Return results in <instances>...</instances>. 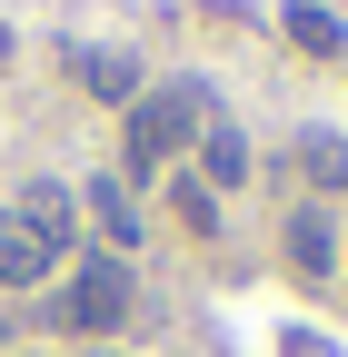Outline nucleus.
<instances>
[{"mask_svg":"<svg viewBox=\"0 0 348 357\" xmlns=\"http://www.w3.org/2000/svg\"><path fill=\"white\" fill-rule=\"evenodd\" d=\"M119 119H129V139H119V178H150V169H169L180 149H199V129L219 119V89L180 70V79H150Z\"/></svg>","mask_w":348,"mask_h":357,"instance_id":"obj_1","label":"nucleus"},{"mask_svg":"<svg viewBox=\"0 0 348 357\" xmlns=\"http://www.w3.org/2000/svg\"><path fill=\"white\" fill-rule=\"evenodd\" d=\"M70 229H80V199L50 189V178H30V189L0 208V288H40L70 258Z\"/></svg>","mask_w":348,"mask_h":357,"instance_id":"obj_2","label":"nucleus"},{"mask_svg":"<svg viewBox=\"0 0 348 357\" xmlns=\"http://www.w3.org/2000/svg\"><path fill=\"white\" fill-rule=\"evenodd\" d=\"M129 307H140V288H129V258H80L70 278L50 288V328H70V337H110V328H129Z\"/></svg>","mask_w":348,"mask_h":357,"instance_id":"obj_3","label":"nucleus"},{"mask_svg":"<svg viewBox=\"0 0 348 357\" xmlns=\"http://www.w3.org/2000/svg\"><path fill=\"white\" fill-rule=\"evenodd\" d=\"M70 79L80 89H90V100H110V109H129V100H140V60H129V50H100V40H80V50H70Z\"/></svg>","mask_w":348,"mask_h":357,"instance_id":"obj_4","label":"nucleus"},{"mask_svg":"<svg viewBox=\"0 0 348 357\" xmlns=\"http://www.w3.org/2000/svg\"><path fill=\"white\" fill-rule=\"evenodd\" d=\"M80 208H90V229L110 238V258L140 248V199H129V178H119V169H110V178H90V189H80Z\"/></svg>","mask_w":348,"mask_h":357,"instance_id":"obj_5","label":"nucleus"},{"mask_svg":"<svg viewBox=\"0 0 348 357\" xmlns=\"http://www.w3.org/2000/svg\"><path fill=\"white\" fill-rule=\"evenodd\" d=\"M289 159H298V178H309L319 199L348 189V139H338V129H319V119H309V129H289Z\"/></svg>","mask_w":348,"mask_h":357,"instance_id":"obj_6","label":"nucleus"},{"mask_svg":"<svg viewBox=\"0 0 348 357\" xmlns=\"http://www.w3.org/2000/svg\"><path fill=\"white\" fill-rule=\"evenodd\" d=\"M239 178H249V139H239L229 119H209V129H199V189H209V199H229Z\"/></svg>","mask_w":348,"mask_h":357,"instance_id":"obj_7","label":"nucleus"},{"mask_svg":"<svg viewBox=\"0 0 348 357\" xmlns=\"http://www.w3.org/2000/svg\"><path fill=\"white\" fill-rule=\"evenodd\" d=\"M279 40H289V50H309V60H348V30L319 10V0H289V10H279Z\"/></svg>","mask_w":348,"mask_h":357,"instance_id":"obj_8","label":"nucleus"},{"mask_svg":"<svg viewBox=\"0 0 348 357\" xmlns=\"http://www.w3.org/2000/svg\"><path fill=\"white\" fill-rule=\"evenodd\" d=\"M289 258L298 268H309V278H328V268H338V229H328V208H289Z\"/></svg>","mask_w":348,"mask_h":357,"instance_id":"obj_9","label":"nucleus"},{"mask_svg":"<svg viewBox=\"0 0 348 357\" xmlns=\"http://www.w3.org/2000/svg\"><path fill=\"white\" fill-rule=\"evenodd\" d=\"M169 208H180V218H189V229H199V238H209V229H219V199H209V189H199V178H180V189H169Z\"/></svg>","mask_w":348,"mask_h":357,"instance_id":"obj_10","label":"nucleus"},{"mask_svg":"<svg viewBox=\"0 0 348 357\" xmlns=\"http://www.w3.org/2000/svg\"><path fill=\"white\" fill-rule=\"evenodd\" d=\"M0 60H10V20H0Z\"/></svg>","mask_w":348,"mask_h":357,"instance_id":"obj_11","label":"nucleus"}]
</instances>
